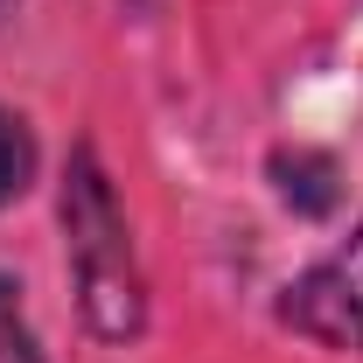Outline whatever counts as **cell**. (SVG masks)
I'll return each mask as SVG.
<instances>
[{"instance_id": "5", "label": "cell", "mask_w": 363, "mask_h": 363, "mask_svg": "<svg viewBox=\"0 0 363 363\" xmlns=\"http://www.w3.org/2000/svg\"><path fill=\"white\" fill-rule=\"evenodd\" d=\"M0 363H43V342L28 328V308H21V286L0 272Z\"/></svg>"}, {"instance_id": "4", "label": "cell", "mask_w": 363, "mask_h": 363, "mask_svg": "<svg viewBox=\"0 0 363 363\" xmlns=\"http://www.w3.org/2000/svg\"><path fill=\"white\" fill-rule=\"evenodd\" d=\"M28 175H35V140L14 112H0V210L28 189Z\"/></svg>"}, {"instance_id": "2", "label": "cell", "mask_w": 363, "mask_h": 363, "mask_svg": "<svg viewBox=\"0 0 363 363\" xmlns=\"http://www.w3.org/2000/svg\"><path fill=\"white\" fill-rule=\"evenodd\" d=\"M279 321L335 357H363V224L279 294Z\"/></svg>"}, {"instance_id": "3", "label": "cell", "mask_w": 363, "mask_h": 363, "mask_svg": "<svg viewBox=\"0 0 363 363\" xmlns=\"http://www.w3.org/2000/svg\"><path fill=\"white\" fill-rule=\"evenodd\" d=\"M272 189L294 217H328L342 203V168L321 147H279L272 154Z\"/></svg>"}, {"instance_id": "6", "label": "cell", "mask_w": 363, "mask_h": 363, "mask_svg": "<svg viewBox=\"0 0 363 363\" xmlns=\"http://www.w3.org/2000/svg\"><path fill=\"white\" fill-rule=\"evenodd\" d=\"M0 14H7V0H0Z\"/></svg>"}, {"instance_id": "1", "label": "cell", "mask_w": 363, "mask_h": 363, "mask_svg": "<svg viewBox=\"0 0 363 363\" xmlns=\"http://www.w3.org/2000/svg\"><path fill=\"white\" fill-rule=\"evenodd\" d=\"M56 217H63V259H70L84 328L98 342H133L147 328V279H140V252H133V224L119 210V189H112L91 140H77L63 161Z\"/></svg>"}]
</instances>
